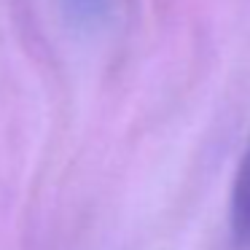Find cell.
I'll return each mask as SVG.
<instances>
[{
	"label": "cell",
	"mask_w": 250,
	"mask_h": 250,
	"mask_svg": "<svg viewBox=\"0 0 250 250\" xmlns=\"http://www.w3.org/2000/svg\"><path fill=\"white\" fill-rule=\"evenodd\" d=\"M83 3H94V0H83Z\"/></svg>",
	"instance_id": "cell-2"
},
{
	"label": "cell",
	"mask_w": 250,
	"mask_h": 250,
	"mask_svg": "<svg viewBox=\"0 0 250 250\" xmlns=\"http://www.w3.org/2000/svg\"><path fill=\"white\" fill-rule=\"evenodd\" d=\"M231 229L239 237V242L250 248V143L239 159L231 186Z\"/></svg>",
	"instance_id": "cell-1"
}]
</instances>
